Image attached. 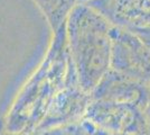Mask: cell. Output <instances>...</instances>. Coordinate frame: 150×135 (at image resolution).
<instances>
[{
	"instance_id": "277c9868",
	"label": "cell",
	"mask_w": 150,
	"mask_h": 135,
	"mask_svg": "<svg viewBox=\"0 0 150 135\" xmlns=\"http://www.w3.org/2000/svg\"><path fill=\"white\" fill-rule=\"evenodd\" d=\"M83 121L113 134L146 135L147 131L144 110L131 105L91 100Z\"/></svg>"
},
{
	"instance_id": "6da1fadb",
	"label": "cell",
	"mask_w": 150,
	"mask_h": 135,
	"mask_svg": "<svg viewBox=\"0 0 150 135\" xmlns=\"http://www.w3.org/2000/svg\"><path fill=\"white\" fill-rule=\"evenodd\" d=\"M74 72L64 25L53 34L44 60L15 104L9 122L10 129L17 135H30L36 132L54 98Z\"/></svg>"
},
{
	"instance_id": "30bf717a",
	"label": "cell",
	"mask_w": 150,
	"mask_h": 135,
	"mask_svg": "<svg viewBox=\"0 0 150 135\" xmlns=\"http://www.w3.org/2000/svg\"><path fill=\"white\" fill-rule=\"evenodd\" d=\"M129 31H131L133 34H136L144 44L148 45L150 47V24L146 26H141V27H137V28H132Z\"/></svg>"
},
{
	"instance_id": "ba28073f",
	"label": "cell",
	"mask_w": 150,
	"mask_h": 135,
	"mask_svg": "<svg viewBox=\"0 0 150 135\" xmlns=\"http://www.w3.org/2000/svg\"><path fill=\"white\" fill-rule=\"evenodd\" d=\"M35 2L47 20L53 34L66 24L69 15L77 5V0H35Z\"/></svg>"
},
{
	"instance_id": "8992f818",
	"label": "cell",
	"mask_w": 150,
	"mask_h": 135,
	"mask_svg": "<svg viewBox=\"0 0 150 135\" xmlns=\"http://www.w3.org/2000/svg\"><path fill=\"white\" fill-rule=\"evenodd\" d=\"M90 96L91 100L131 105L146 110L150 104V87L110 69Z\"/></svg>"
},
{
	"instance_id": "7a4b0ae2",
	"label": "cell",
	"mask_w": 150,
	"mask_h": 135,
	"mask_svg": "<svg viewBox=\"0 0 150 135\" xmlns=\"http://www.w3.org/2000/svg\"><path fill=\"white\" fill-rule=\"evenodd\" d=\"M113 25L85 4H77L67 17V46L83 90L91 94L111 69Z\"/></svg>"
},
{
	"instance_id": "52a82bcc",
	"label": "cell",
	"mask_w": 150,
	"mask_h": 135,
	"mask_svg": "<svg viewBox=\"0 0 150 135\" xmlns=\"http://www.w3.org/2000/svg\"><path fill=\"white\" fill-rule=\"evenodd\" d=\"M85 5L118 27L132 29L150 24V0H91Z\"/></svg>"
},
{
	"instance_id": "8fae6325",
	"label": "cell",
	"mask_w": 150,
	"mask_h": 135,
	"mask_svg": "<svg viewBox=\"0 0 150 135\" xmlns=\"http://www.w3.org/2000/svg\"><path fill=\"white\" fill-rule=\"evenodd\" d=\"M83 121V119H82ZM83 122L86 124L88 129V132H90V135H142V134H113V133H108V132H104V131H101L99 129H95L94 126H92L91 124H88V122L83 121Z\"/></svg>"
},
{
	"instance_id": "3957f363",
	"label": "cell",
	"mask_w": 150,
	"mask_h": 135,
	"mask_svg": "<svg viewBox=\"0 0 150 135\" xmlns=\"http://www.w3.org/2000/svg\"><path fill=\"white\" fill-rule=\"evenodd\" d=\"M111 69L150 87V47L131 31L113 25Z\"/></svg>"
},
{
	"instance_id": "7c38bea8",
	"label": "cell",
	"mask_w": 150,
	"mask_h": 135,
	"mask_svg": "<svg viewBox=\"0 0 150 135\" xmlns=\"http://www.w3.org/2000/svg\"><path fill=\"white\" fill-rule=\"evenodd\" d=\"M144 115H146V121H147V131L146 135H150V104L149 106L144 110Z\"/></svg>"
},
{
	"instance_id": "9c48e42d",
	"label": "cell",
	"mask_w": 150,
	"mask_h": 135,
	"mask_svg": "<svg viewBox=\"0 0 150 135\" xmlns=\"http://www.w3.org/2000/svg\"><path fill=\"white\" fill-rule=\"evenodd\" d=\"M30 135H90V132L86 124L81 121L79 123L58 126L54 129L36 131Z\"/></svg>"
},
{
	"instance_id": "5b68a950",
	"label": "cell",
	"mask_w": 150,
	"mask_h": 135,
	"mask_svg": "<svg viewBox=\"0 0 150 135\" xmlns=\"http://www.w3.org/2000/svg\"><path fill=\"white\" fill-rule=\"evenodd\" d=\"M90 103L91 96L81 87L75 71L54 98L45 118L36 131L81 122Z\"/></svg>"
}]
</instances>
